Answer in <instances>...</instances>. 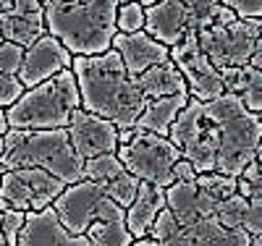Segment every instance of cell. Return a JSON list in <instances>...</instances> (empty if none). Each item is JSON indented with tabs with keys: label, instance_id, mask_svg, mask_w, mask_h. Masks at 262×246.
<instances>
[{
	"label": "cell",
	"instance_id": "cell-1",
	"mask_svg": "<svg viewBox=\"0 0 262 246\" xmlns=\"http://www.w3.org/2000/svg\"><path fill=\"white\" fill-rule=\"evenodd\" d=\"M71 71L79 81L81 107L86 113L113 121L121 131L137 126L149 100L139 92L116 50L102 55H74Z\"/></svg>",
	"mask_w": 262,
	"mask_h": 246
},
{
	"label": "cell",
	"instance_id": "cell-2",
	"mask_svg": "<svg viewBox=\"0 0 262 246\" xmlns=\"http://www.w3.org/2000/svg\"><path fill=\"white\" fill-rule=\"evenodd\" d=\"M121 0H48V34L58 37L71 55H102L113 50Z\"/></svg>",
	"mask_w": 262,
	"mask_h": 246
},
{
	"label": "cell",
	"instance_id": "cell-3",
	"mask_svg": "<svg viewBox=\"0 0 262 246\" xmlns=\"http://www.w3.org/2000/svg\"><path fill=\"white\" fill-rule=\"evenodd\" d=\"M6 170L39 168L60 178L66 186L84 181V160L76 154L69 128H11L6 137V152L0 158Z\"/></svg>",
	"mask_w": 262,
	"mask_h": 246
},
{
	"label": "cell",
	"instance_id": "cell-4",
	"mask_svg": "<svg viewBox=\"0 0 262 246\" xmlns=\"http://www.w3.org/2000/svg\"><path fill=\"white\" fill-rule=\"evenodd\" d=\"M76 110H81L79 81L71 69L58 76L27 89L13 107L6 110L11 128L48 131V128H69Z\"/></svg>",
	"mask_w": 262,
	"mask_h": 246
},
{
	"label": "cell",
	"instance_id": "cell-5",
	"mask_svg": "<svg viewBox=\"0 0 262 246\" xmlns=\"http://www.w3.org/2000/svg\"><path fill=\"white\" fill-rule=\"evenodd\" d=\"M212 118L221 128V149H217L215 173L238 178L252 163L262 142V121L257 113L244 107L236 95H221L207 102Z\"/></svg>",
	"mask_w": 262,
	"mask_h": 246
},
{
	"label": "cell",
	"instance_id": "cell-6",
	"mask_svg": "<svg viewBox=\"0 0 262 246\" xmlns=\"http://www.w3.org/2000/svg\"><path fill=\"white\" fill-rule=\"evenodd\" d=\"M118 158H121L123 168L131 175H137L139 181L168 189L176 184L173 168H176V163L184 154L168 137H158V133L139 131V128H128V131H121Z\"/></svg>",
	"mask_w": 262,
	"mask_h": 246
},
{
	"label": "cell",
	"instance_id": "cell-7",
	"mask_svg": "<svg viewBox=\"0 0 262 246\" xmlns=\"http://www.w3.org/2000/svg\"><path fill=\"white\" fill-rule=\"evenodd\" d=\"M168 139L181 149L184 158L196 168V173H215L217 149H221V128L212 118L207 102L189 100L176 123L170 126Z\"/></svg>",
	"mask_w": 262,
	"mask_h": 246
},
{
	"label": "cell",
	"instance_id": "cell-8",
	"mask_svg": "<svg viewBox=\"0 0 262 246\" xmlns=\"http://www.w3.org/2000/svg\"><path fill=\"white\" fill-rule=\"evenodd\" d=\"M221 0H158L147 8V27L155 39L176 48L186 37L200 34L215 24V11Z\"/></svg>",
	"mask_w": 262,
	"mask_h": 246
},
{
	"label": "cell",
	"instance_id": "cell-9",
	"mask_svg": "<svg viewBox=\"0 0 262 246\" xmlns=\"http://www.w3.org/2000/svg\"><path fill=\"white\" fill-rule=\"evenodd\" d=\"M53 210L58 212L66 231L74 236H84L90 231V226L102 222V220L126 222V210L116 205L102 191V186L92 181H79V184L66 186V191L53 202Z\"/></svg>",
	"mask_w": 262,
	"mask_h": 246
},
{
	"label": "cell",
	"instance_id": "cell-10",
	"mask_svg": "<svg viewBox=\"0 0 262 246\" xmlns=\"http://www.w3.org/2000/svg\"><path fill=\"white\" fill-rule=\"evenodd\" d=\"M202 53L217 65H247L257 50V42H262V18H236L231 24H212L196 34Z\"/></svg>",
	"mask_w": 262,
	"mask_h": 246
},
{
	"label": "cell",
	"instance_id": "cell-11",
	"mask_svg": "<svg viewBox=\"0 0 262 246\" xmlns=\"http://www.w3.org/2000/svg\"><path fill=\"white\" fill-rule=\"evenodd\" d=\"M66 191L60 178L39 168H18L6 170L0 181V212H42L53 207V202Z\"/></svg>",
	"mask_w": 262,
	"mask_h": 246
},
{
	"label": "cell",
	"instance_id": "cell-12",
	"mask_svg": "<svg viewBox=\"0 0 262 246\" xmlns=\"http://www.w3.org/2000/svg\"><path fill=\"white\" fill-rule=\"evenodd\" d=\"M170 60L179 65L181 76L186 79L191 100L210 102V100H217L221 95H226L221 69L202 53L196 34L186 37L176 48H170Z\"/></svg>",
	"mask_w": 262,
	"mask_h": 246
},
{
	"label": "cell",
	"instance_id": "cell-13",
	"mask_svg": "<svg viewBox=\"0 0 262 246\" xmlns=\"http://www.w3.org/2000/svg\"><path fill=\"white\" fill-rule=\"evenodd\" d=\"M69 137L81 160H92V158H100V154H113L121 147V128L107 118L86 113L84 107L74 113Z\"/></svg>",
	"mask_w": 262,
	"mask_h": 246
},
{
	"label": "cell",
	"instance_id": "cell-14",
	"mask_svg": "<svg viewBox=\"0 0 262 246\" xmlns=\"http://www.w3.org/2000/svg\"><path fill=\"white\" fill-rule=\"evenodd\" d=\"M74 65V55L69 53V48L53 34H45L42 39H37L32 48H27L24 55V65L18 71V81L27 89L48 81L53 76H58L60 71L71 69Z\"/></svg>",
	"mask_w": 262,
	"mask_h": 246
},
{
	"label": "cell",
	"instance_id": "cell-15",
	"mask_svg": "<svg viewBox=\"0 0 262 246\" xmlns=\"http://www.w3.org/2000/svg\"><path fill=\"white\" fill-rule=\"evenodd\" d=\"M113 50L121 55L126 71L131 76H142L144 71H149L152 65H160L165 60H170V48L163 44L160 39H155L149 32H137V34H116L113 39Z\"/></svg>",
	"mask_w": 262,
	"mask_h": 246
},
{
	"label": "cell",
	"instance_id": "cell-16",
	"mask_svg": "<svg viewBox=\"0 0 262 246\" xmlns=\"http://www.w3.org/2000/svg\"><path fill=\"white\" fill-rule=\"evenodd\" d=\"M18 246H92L86 236H74L66 231L53 207L42 212H27V226Z\"/></svg>",
	"mask_w": 262,
	"mask_h": 246
},
{
	"label": "cell",
	"instance_id": "cell-17",
	"mask_svg": "<svg viewBox=\"0 0 262 246\" xmlns=\"http://www.w3.org/2000/svg\"><path fill=\"white\" fill-rule=\"evenodd\" d=\"M181 241L186 246H252V236L244 228H228L217 215H202L181 228Z\"/></svg>",
	"mask_w": 262,
	"mask_h": 246
},
{
	"label": "cell",
	"instance_id": "cell-18",
	"mask_svg": "<svg viewBox=\"0 0 262 246\" xmlns=\"http://www.w3.org/2000/svg\"><path fill=\"white\" fill-rule=\"evenodd\" d=\"M165 189L155 184H144L139 186V194L134 199V205L126 210V226L134 233V238H147L152 226H155L158 215L165 210Z\"/></svg>",
	"mask_w": 262,
	"mask_h": 246
},
{
	"label": "cell",
	"instance_id": "cell-19",
	"mask_svg": "<svg viewBox=\"0 0 262 246\" xmlns=\"http://www.w3.org/2000/svg\"><path fill=\"white\" fill-rule=\"evenodd\" d=\"M223 86L228 95H236L252 113H262V71L254 69L252 63L247 65H231L221 71Z\"/></svg>",
	"mask_w": 262,
	"mask_h": 246
},
{
	"label": "cell",
	"instance_id": "cell-20",
	"mask_svg": "<svg viewBox=\"0 0 262 246\" xmlns=\"http://www.w3.org/2000/svg\"><path fill=\"white\" fill-rule=\"evenodd\" d=\"M191 95H173V97H158V100H149L144 113L139 116L137 126L139 131H149V133H158V137H168L170 126L176 123V118L181 116V110L189 105Z\"/></svg>",
	"mask_w": 262,
	"mask_h": 246
},
{
	"label": "cell",
	"instance_id": "cell-21",
	"mask_svg": "<svg viewBox=\"0 0 262 246\" xmlns=\"http://www.w3.org/2000/svg\"><path fill=\"white\" fill-rule=\"evenodd\" d=\"M139 92L147 97V100H158V97H173V95H184L189 92L186 86V79L181 76L179 65L173 60H165L160 65H152L149 71H144L142 76L134 79Z\"/></svg>",
	"mask_w": 262,
	"mask_h": 246
},
{
	"label": "cell",
	"instance_id": "cell-22",
	"mask_svg": "<svg viewBox=\"0 0 262 246\" xmlns=\"http://www.w3.org/2000/svg\"><path fill=\"white\" fill-rule=\"evenodd\" d=\"M0 32L8 42H16L21 48H32L37 39L48 34L45 16H21L16 11L0 13Z\"/></svg>",
	"mask_w": 262,
	"mask_h": 246
},
{
	"label": "cell",
	"instance_id": "cell-23",
	"mask_svg": "<svg viewBox=\"0 0 262 246\" xmlns=\"http://www.w3.org/2000/svg\"><path fill=\"white\" fill-rule=\"evenodd\" d=\"M165 207L173 212V217L179 220V226L186 228L196 217H202L205 210H202V199H200V189H196V181L194 184H184V181H176L173 186L165 189Z\"/></svg>",
	"mask_w": 262,
	"mask_h": 246
},
{
	"label": "cell",
	"instance_id": "cell-24",
	"mask_svg": "<svg viewBox=\"0 0 262 246\" xmlns=\"http://www.w3.org/2000/svg\"><path fill=\"white\" fill-rule=\"evenodd\" d=\"M196 189H200L205 215H215L226 199L238 194V178L223 175V173H202L196 175Z\"/></svg>",
	"mask_w": 262,
	"mask_h": 246
},
{
	"label": "cell",
	"instance_id": "cell-25",
	"mask_svg": "<svg viewBox=\"0 0 262 246\" xmlns=\"http://www.w3.org/2000/svg\"><path fill=\"white\" fill-rule=\"evenodd\" d=\"M84 236L90 238L92 246H131L137 241L126 222H118V220L95 222V226H90V231H86Z\"/></svg>",
	"mask_w": 262,
	"mask_h": 246
},
{
	"label": "cell",
	"instance_id": "cell-26",
	"mask_svg": "<svg viewBox=\"0 0 262 246\" xmlns=\"http://www.w3.org/2000/svg\"><path fill=\"white\" fill-rule=\"evenodd\" d=\"M123 163L118 158V152L113 154H100V158H92V160H84V181H92V184H111L113 178H118L123 173Z\"/></svg>",
	"mask_w": 262,
	"mask_h": 246
},
{
	"label": "cell",
	"instance_id": "cell-27",
	"mask_svg": "<svg viewBox=\"0 0 262 246\" xmlns=\"http://www.w3.org/2000/svg\"><path fill=\"white\" fill-rule=\"evenodd\" d=\"M100 186V184H97ZM139 186H142V181L137 175H131L128 170H123L118 178H113L111 184H105L102 186V191L113 199L116 205H121L123 210H128L131 205H134V199H137V194H139Z\"/></svg>",
	"mask_w": 262,
	"mask_h": 246
},
{
	"label": "cell",
	"instance_id": "cell-28",
	"mask_svg": "<svg viewBox=\"0 0 262 246\" xmlns=\"http://www.w3.org/2000/svg\"><path fill=\"white\" fill-rule=\"evenodd\" d=\"M147 27V8L139 3H121L118 6V32L121 34H137Z\"/></svg>",
	"mask_w": 262,
	"mask_h": 246
},
{
	"label": "cell",
	"instance_id": "cell-29",
	"mask_svg": "<svg viewBox=\"0 0 262 246\" xmlns=\"http://www.w3.org/2000/svg\"><path fill=\"white\" fill-rule=\"evenodd\" d=\"M247 207H249V199L242 196V194H233L231 199H226V202L217 207V220L223 222V226L228 228H242L244 222V215H247Z\"/></svg>",
	"mask_w": 262,
	"mask_h": 246
},
{
	"label": "cell",
	"instance_id": "cell-30",
	"mask_svg": "<svg viewBox=\"0 0 262 246\" xmlns=\"http://www.w3.org/2000/svg\"><path fill=\"white\" fill-rule=\"evenodd\" d=\"M24 55L27 48H21L16 42H0V74H8V76H18L21 65H24Z\"/></svg>",
	"mask_w": 262,
	"mask_h": 246
},
{
	"label": "cell",
	"instance_id": "cell-31",
	"mask_svg": "<svg viewBox=\"0 0 262 246\" xmlns=\"http://www.w3.org/2000/svg\"><path fill=\"white\" fill-rule=\"evenodd\" d=\"M238 194L247 196L249 202H262V170L257 163H252L238 175Z\"/></svg>",
	"mask_w": 262,
	"mask_h": 246
},
{
	"label": "cell",
	"instance_id": "cell-32",
	"mask_svg": "<svg viewBox=\"0 0 262 246\" xmlns=\"http://www.w3.org/2000/svg\"><path fill=\"white\" fill-rule=\"evenodd\" d=\"M27 86L18 81V76H8V74H0V107L8 110L13 107L21 97H24Z\"/></svg>",
	"mask_w": 262,
	"mask_h": 246
},
{
	"label": "cell",
	"instance_id": "cell-33",
	"mask_svg": "<svg viewBox=\"0 0 262 246\" xmlns=\"http://www.w3.org/2000/svg\"><path fill=\"white\" fill-rule=\"evenodd\" d=\"M24 226H27V212H18V210L3 212V231H6L8 246H18V238H21V233H24Z\"/></svg>",
	"mask_w": 262,
	"mask_h": 246
},
{
	"label": "cell",
	"instance_id": "cell-34",
	"mask_svg": "<svg viewBox=\"0 0 262 246\" xmlns=\"http://www.w3.org/2000/svg\"><path fill=\"white\" fill-rule=\"evenodd\" d=\"M221 3L233 8L238 18H262V0H221Z\"/></svg>",
	"mask_w": 262,
	"mask_h": 246
},
{
	"label": "cell",
	"instance_id": "cell-35",
	"mask_svg": "<svg viewBox=\"0 0 262 246\" xmlns=\"http://www.w3.org/2000/svg\"><path fill=\"white\" fill-rule=\"evenodd\" d=\"M242 228H244L249 236H259V233H262V202H249Z\"/></svg>",
	"mask_w": 262,
	"mask_h": 246
},
{
	"label": "cell",
	"instance_id": "cell-36",
	"mask_svg": "<svg viewBox=\"0 0 262 246\" xmlns=\"http://www.w3.org/2000/svg\"><path fill=\"white\" fill-rule=\"evenodd\" d=\"M196 175H200V173H196V168L186 158H181L176 163V168H173V178H176V181H184V184H194Z\"/></svg>",
	"mask_w": 262,
	"mask_h": 246
},
{
	"label": "cell",
	"instance_id": "cell-37",
	"mask_svg": "<svg viewBox=\"0 0 262 246\" xmlns=\"http://www.w3.org/2000/svg\"><path fill=\"white\" fill-rule=\"evenodd\" d=\"M8 131H11L8 116H6V110L0 107V158H3V152H6V137H8Z\"/></svg>",
	"mask_w": 262,
	"mask_h": 246
},
{
	"label": "cell",
	"instance_id": "cell-38",
	"mask_svg": "<svg viewBox=\"0 0 262 246\" xmlns=\"http://www.w3.org/2000/svg\"><path fill=\"white\" fill-rule=\"evenodd\" d=\"M254 69H259L262 71V42H257V50H254V55H252V60H249Z\"/></svg>",
	"mask_w": 262,
	"mask_h": 246
},
{
	"label": "cell",
	"instance_id": "cell-39",
	"mask_svg": "<svg viewBox=\"0 0 262 246\" xmlns=\"http://www.w3.org/2000/svg\"><path fill=\"white\" fill-rule=\"evenodd\" d=\"M158 246H186V243L181 241V231H179V236H173V238H168V241H163Z\"/></svg>",
	"mask_w": 262,
	"mask_h": 246
},
{
	"label": "cell",
	"instance_id": "cell-40",
	"mask_svg": "<svg viewBox=\"0 0 262 246\" xmlns=\"http://www.w3.org/2000/svg\"><path fill=\"white\" fill-rule=\"evenodd\" d=\"M131 246H158V241H152V238H137Z\"/></svg>",
	"mask_w": 262,
	"mask_h": 246
},
{
	"label": "cell",
	"instance_id": "cell-41",
	"mask_svg": "<svg viewBox=\"0 0 262 246\" xmlns=\"http://www.w3.org/2000/svg\"><path fill=\"white\" fill-rule=\"evenodd\" d=\"M121 3H139V6H144V8H149V6H155L158 0H121Z\"/></svg>",
	"mask_w": 262,
	"mask_h": 246
},
{
	"label": "cell",
	"instance_id": "cell-42",
	"mask_svg": "<svg viewBox=\"0 0 262 246\" xmlns=\"http://www.w3.org/2000/svg\"><path fill=\"white\" fill-rule=\"evenodd\" d=\"M0 246H8V241H6V231H3V212H0Z\"/></svg>",
	"mask_w": 262,
	"mask_h": 246
},
{
	"label": "cell",
	"instance_id": "cell-43",
	"mask_svg": "<svg viewBox=\"0 0 262 246\" xmlns=\"http://www.w3.org/2000/svg\"><path fill=\"white\" fill-rule=\"evenodd\" d=\"M13 8V0H0V13H6Z\"/></svg>",
	"mask_w": 262,
	"mask_h": 246
},
{
	"label": "cell",
	"instance_id": "cell-44",
	"mask_svg": "<svg viewBox=\"0 0 262 246\" xmlns=\"http://www.w3.org/2000/svg\"><path fill=\"white\" fill-rule=\"evenodd\" d=\"M254 163L259 165V170H262V142H259V147H257V154H254Z\"/></svg>",
	"mask_w": 262,
	"mask_h": 246
},
{
	"label": "cell",
	"instance_id": "cell-45",
	"mask_svg": "<svg viewBox=\"0 0 262 246\" xmlns=\"http://www.w3.org/2000/svg\"><path fill=\"white\" fill-rule=\"evenodd\" d=\"M252 246H262V233L259 236H252Z\"/></svg>",
	"mask_w": 262,
	"mask_h": 246
},
{
	"label": "cell",
	"instance_id": "cell-46",
	"mask_svg": "<svg viewBox=\"0 0 262 246\" xmlns=\"http://www.w3.org/2000/svg\"><path fill=\"white\" fill-rule=\"evenodd\" d=\"M3 173H6V168H3V163H0V181H3Z\"/></svg>",
	"mask_w": 262,
	"mask_h": 246
},
{
	"label": "cell",
	"instance_id": "cell-47",
	"mask_svg": "<svg viewBox=\"0 0 262 246\" xmlns=\"http://www.w3.org/2000/svg\"><path fill=\"white\" fill-rule=\"evenodd\" d=\"M0 42H6V37H3V32H0Z\"/></svg>",
	"mask_w": 262,
	"mask_h": 246
},
{
	"label": "cell",
	"instance_id": "cell-48",
	"mask_svg": "<svg viewBox=\"0 0 262 246\" xmlns=\"http://www.w3.org/2000/svg\"><path fill=\"white\" fill-rule=\"evenodd\" d=\"M259 121H262V113H259Z\"/></svg>",
	"mask_w": 262,
	"mask_h": 246
}]
</instances>
